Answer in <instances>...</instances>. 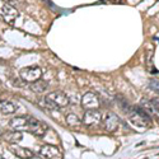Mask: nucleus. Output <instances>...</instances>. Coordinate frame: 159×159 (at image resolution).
I'll use <instances>...</instances> for the list:
<instances>
[{"label": "nucleus", "mask_w": 159, "mask_h": 159, "mask_svg": "<svg viewBox=\"0 0 159 159\" xmlns=\"http://www.w3.org/2000/svg\"><path fill=\"white\" fill-rule=\"evenodd\" d=\"M30 89H31L32 92H34V93H43L45 90L48 89V83L45 82V80H39V79H38V80L31 83Z\"/></svg>", "instance_id": "nucleus-12"}, {"label": "nucleus", "mask_w": 159, "mask_h": 159, "mask_svg": "<svg viewBox=\"0 0 159 159\" xmlns=\"http://www.w3.org/2000/svg\"><path fill=\"white\" fill-rule=\"evenodd\" d=\"M22 138H23L22 131H8L3 135V139L9 144H17L18 141L22 140Z\"/></svg>", "instance_id": "nucleus-11"}, {"label": "nucleus", "mask_w": 159, "mask_h": 159, "mask_svg": "<svg viewBox=\"0 0 159 159\" xmlns=\"http://www.w3.org/2000/svg\"><path fill=\"white\" fill-rule=\"evenodd\" d=\"M66 122H68V125L71 129H79L83 124V121L75 113H69L68 116H66Z\"/></svg>", "instance_id": "nucleus-14"}, {"label": "nucleus", "mask_w": 159, "mask_h": 159, "mask_svg": "<svg viewBox=\"0 0 159 159\" xmlns=\"http://www.w3.org/2000/svg\"><path fill=\"white\" fill-rule=\"evenodd\" d=\"M149 87H150L154 92L159 93V80H158V79H152V80L149 82Z\"/></svg>", "instance_id": "nucleus-17"}, {"label": "nucleus", "mask_w": 159, "mask_h": 159, "mask_svg": "<svg viewBox=\"0 0 159 159\" xmlns=\"http://www.w3.org/2000/svg\"><path fill=\"white\" fill-rule=\"evenodd\" d=\"M39 154L42 157H45L46 159H62V153L61 150L55 147V145L51 144H46L43 147H41L39 149Z\"/></svg>", "instance_id": "nucleus-7"}, {"label": "nucleus", "mask_w": 159, "mask_h": 159, "mask_svg": "<svg viewBox=\"0 0 159 159\" xmlns=\"http://www.w3.org/2000/svg\"><path fill=\"white\" fill-rule=\"evenodd\" d=\"M0 16L4 18L5 22L13 23L16 20V18L18 17V10L10 4L0 2Z\"/></svg>", "instance_id": "nucleus-6"}, {"label": "nucleus", "mask_w": 159, "mask_h": 159, "mask_svg": "<svg viewBox=\"0 0 159 159\" xmlns=\"http://www.w3.org/2000/svg\"><path fill=\"white\" fill-rule=\"evenodd\" d=\"M0 112L3 115H10L16 112V104L10 101H2L0 102Z\"/></svg>", "instance_id": "nucleus-13"}, {"label": "nucleus", "mask_w": 159, "mask_h": 159, "mask_svg": "<svg viewBox=\"0 0 159 159\" xmlns=\"http://www.w3.org/2000/svg\"><path fill=\"white\" fill-rule=\"evenodd\" d=\"M102 125L106 131L112 132V131L117 130L118 125H120V118L113 112H104L102 115Z\"/></svg>", "instance_id": "nucleus-3"}, {"label": "nucleus", "mask_w": 159, "mask_h": 159, "mask_svg": "<svg viewBox=\"0 0 159 159\" xmlns=\"http://www.w3.org/2000/svg\"><path fill=\"white\" fill-rule=\"evenodd\" d=\"M116 99H117V104H118V107H120L125 113H130L131 112V107H130V104H129V102L124 98V97H121V96H117L116 97Z\"/></svg>", "instance_id": "nucleus-16"}, {"label": "nucleus", "mask_w": 159, "mask_h": 159, "mask_svg": "<svg viewBox=\"0 0 159 159\" xmlns=\"http://www.w3.org/2000/svg\"><path fill=\"white\" fill-rule=\"evenodd\" d=\"M25 131L31 132L32 135H34L37 138H43L47 134V131H48V126L45 122L37 120L36 117L28 116L27 117V127H25Z\"/></svg>", "instance_id": "nucleus-1"}, {"label": "nucleus", "mask_w": 159, "mask_h": 159, "mask_svg": "<svg viewBox=\"0 0 159 159\" xmlns=\"http://www.w3.org/2000/svg\"><path fill=\"white\" fill-rule=\"evenodd\" d=\"M19 76L22 78V80H24L25 83H33L38 79H41L42 76V69L39 66H27V68H23L19 71Z\"/></svg>", "instance_id": "nucleus-2"}, {"label": "nucleus", "mask_w": 159, "mask_h": 159, "mask_svg": "<svg viewBox=\"0 0 159 159\" xmlns=\"http://www.w3.org/2000/svg\"><path fill=\"white\" fill-rule=\"evenodd\" d=\"M82 104L85 110H98L99 106H101V102H99V98L97 97L96 93L88 92V93H85L82 98Z\"/></svg>", "instance_id": "nucleus-8"}, {"label": "nucleus", "mask_w": 159, "mask_h": 159, "mask_svg": "<svg viewBox=\"0 0 159 159\" xmlns=\"http://www.w3.org/2000/svg\"><path fill=\"white\" fill-rule=\"evenodd\" d=\"M0 159H5V158H4V157H2V155H0Z\"/></svg>", "instance_id": "nucleus-19"}, {"label": "nucleus", "mask_w": 159, "mask_h": 159, "mask_svg": "<svg viewBox=\"0 0 159 159\" xmlns=\"http://www.w3.org/2000/svg\"><path fill=\"white\" fill-rule=\"evenodd\" d=\"M132 110H134L135 113H138V115L143 118V121H145L148 125H150V122H152V116H150L147 111H145V110L141 107V106L136 104V106H134V107H132Z\"/></svg>", "instance_id": "nucleus-15"}, {"label": "nucleus", "mask_w": 159, "mask_h": 159, "mask_svg": "<svg viewBox=\"0 0 159 159\" xmlns=\"http://www.w3.org/2000/svg\"><path fill=\"white\" fill-rule=\"evenodd\" d=\"M10 152L20 159H31L33 157V152L28 148H23L18 144H10Z\"/></svg>", "instance_id": "nucleus-9"}, {"label": "nucleus", "mask_w": 159, "mask_h": 159, "mask_svg": "<svg viewBox=\"0 0 159 159\" xmlns=\"http://www.w3.org/2000/svg\"><path fill=\"white\" fill-rule=\"evenodd\" d=\"M154 101H155V103H157V104L159 106V98H158V99H154Z\"/></svg>", "instance_id": "nucleus-18"}, {"label": "nucleus", "mask_w": 159, "mask_h": 159, "mask_svg": "<svg viewBox=\"0 0 159 159\" xmlns=\"http://www.w3.org/2000/svg\"><path fill=\"white\" fill-rule=\"evenodd\" d=\"M47 101L52 102L57 108H61V107H66L69 103H70V99L69 97L66 96L64 92H60V90H55V92H51L48 93L46 97H45Z\"/></svg>", "instance_id": "nucleus-4"}, {"label": "nucleus", "mask_w": 159, "mask_h": 159, "mask_svg": "<svg viewBox=\"0 0 159 159\" xmlns=\"http://www.w3.org/2000/svg\"><path fill=\"white\" fill-rule=\"evenodd\" d=\"M102 112L99 110H88L83 116V124L87 126H97L102 122Z\"/></svg>", "instance_id": "nucleus-5"}, {"label": "nucleus", "mask_w": 159, "mask_h": 159, "mask_svg": "<svg viewBox=\"0 0 159 159\" xmlns=\"http://www.w3.org/2000/svg\"><path fill=\"white\" fill-rule=\"evenodd\" d=\"M9 126L16 130V131H25V127H27V117H14L13 120H10Z\"/></svg>", "instance_id": "nucleus-10"}]
</instances>
